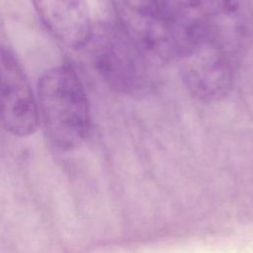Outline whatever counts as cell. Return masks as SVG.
<instances>
[{
    "label": "cell",
    "instance_id": "obj_1",
    "mask_svg": "<svg viewBox=\"0 0 253 253\" xmlns=\"http://www.w3.org/2000/svg\"><path fill=\"white\" fill-rule=\"evenodd\" d=\"M37 103L48 140L61 151L79 147L91 127V114L85 88L69 65L45 71L38 83Z\"/></svg>",
    "mask_w": 253,
    "mask_h": 253
},
{
    "label": "cell",
    "instance_id": "obj_2",
    "mask_svg": "<svg viewBox=\"0 0 253 253\" xmlns=\"http://www.w3.org/2000/svg\"><path fill=\"white\" fill-rule=\"evenodd\" d=\"M88 47L90 61L113 90L140 97L148 94L157 80L155 59L134 42L118 25L92 28L84 44Z\"/></svg>",
    "mask_w": 253,
    "mask_h": 253
},
{
    "label": "cell",
    "instance_id": "obj_3",
    "mask_svg": "<svg viewBox=\"0 0 253 253\" xmlns=\"http://www.w3.org/2000/svg\"><path fill=\"white\" fill-rule=\"evenodd\" d=\"M179 62L182 80L196 99L215 102L226 96L231 89V51L210 36Z\"/></svg>",
    "mask_w": 253,
    "mask_h": 253
},
{
    "label": "cell",
    "instance_id": "obj_4",
    "mask_svg": "<svg viewBox=\"0 0 253 253\" xmlns=\"http://www.w3.org/2000/svg\"><path fill=\"white\" fill-rule=\"evenodd\" d=\"M40 125L37 98L14 55L0 47V126L17 136H29Z\"/></svg>",
    "mask_w": 253,
    "mask_h": 253
},
{
    "label": "cell",
    "instance_id": "obj_5",
    "mask_svg": "<svg viewBox=\"0 0 253 253\" xmlns=\"http://www.w3.org/2000/svg\"><path fill=\"white\" fill-rule=\"evenodd\" d=\"M120 28L140 47L160 61L167 21L156 0H111Z\"/></svg>",
    "mask_w": 253,
    "mask_h": 253
},
{
    "label": "cell",
    "instance_id": "obj_6",
    "mask_svg": "<svg viewBox=\"0 0 253 253\" xmlns=\"http://www.w3.org/2000/svg\"><path fill=\"white\" fill-rule=\"evenodd\" d=\"M34 9L47 31L71 48L83 47L92 24L86 0H32Z\"/></svg>",
    "mask_w": 253,
    "mask_h": 253
},
{
    "label": "cell",
    "instance_id": "obj_7",
    "mask_svg": "<svg viewBox=\"0 0 253 253\" xmlns=\"http://www.w3.org/2000/svg\"><path fill=\"white\" fill-rule=\"evenodd\" d=\"M246 0H199L200 11L210 19H233L241 14Z\"/></svg>",
    "mask_w": 253,
    "mask_h": 253
},
{
    "label": "cell",
    "instance_id": "obj_8",
    "mask_svg": "<svg viewBox=\"0 0 253 253\" xmlns=\"http://www.w3.org/2000/svg\"><path fill=\"white\" fill-rule=\"evenodd\" d=\"M166 19H181L200 12L199 0H156Z\"/></svg>",
    "mask_w": 253,
    "mask_h": 253
}]
</instances>
